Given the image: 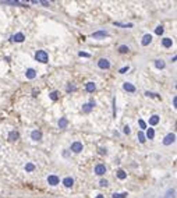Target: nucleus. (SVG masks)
<instances>
[{
  "label": "nucleus",
  "mask_w": 177,
  "mask_h": 198,
  "mask_svg": "<svg viewBox=\"0 0 177 198\" xmlns=\"http://www.w3.org/2000/svg\"><path fill=\"white\" fill-rule=\"evenodd\" d=\"M174 139H176V134H174V133H169L167 135L163 138V145H171L174 142Z\"/></svg>",
  "instance_id": "nucleus-2"
},
{
  "label": "nucleus",
  "mask_w": 177,
  "mask_h": 198,
  "mask_svg": "<svg viewBox=\"0 0 177 198\" xmlns=\"http://www.w3.org/2000/svg\"><path fill=\"white\" fill-rule=\"evenodd\" d=\"M11 41L13 42H24L25 41V35H24L23 32H18V33H15V35L11 36Z\"/></svg>",
  "instance_id": "nucleus-10"
},
{
  "label": "nucleus",
  "mask_w": 177,
  "mask_h": 198,
  "mask_svg": "<svg viewBox=\"0 0 177 198\" xmlns=\"http://www.w3.org/2000/svg\"><path fill=\"white\" fill-rule=\"evenodd\" d=\"M93 106H95V102L93 100H91L89 103H85V105H82V112L84 113H91L93 109Z\"/></svg>",
  "instance_id": "nucleus-8"
},
{
  "label": "nucleus",
  "mask_w": 177,
  "mask_h": 198,
  "mask_svg": "<svg viewBox=\"0 0 177 198\" xmlns=\"http://www.w3.org/2000/svg\"><path fill=\"white\" fill-rule=\"evenodd\" d=\"M137 137H138V141H140L141 144H145L146 138H145V134H144V131H138Z\"/></svg>",
  "instance_id": "nucleus-24"
},
{
  "label": "nucleus",
  "mask_w": 177,
  "mask_h": 198,
  "mask_svg": "<svg viewBox=\"0 0 177 198\" xmlns=\"http://www.w3.org/2000/svg\"><path fill=\"white\" fill-rule=\"evenodd\" d=\"M18 137H20V134H18L17 131H10L9 133V141H17Z\"/></svg>",
  "instance_id": "nucleus-20"
},
{
  "label": "nucleus",
  "mask_w": 177,
  "mask_h": 198,
  "mask_svg": "<svg viewBox=\"0 0 177 198\" xmlns=\"http://www.w3.org/2000/svg\"><path fill=\"white\" fill-rule=\"evenodd\" d=\"M35 60L45 64V63H48V61H49V55L45 52V50H38V52L35 53Z\"/></svg>",
  "instance_id": "nucleus-1"
},
{
  "label": "nucleus",
  "mask_w": 177,
  "mask_h": 198,
  "mask_svg": "<svg viewBox=\"0 0 177 198\" xmlns=\"http://www.w3.org/2000/svg\"><path fill=\"white\" fill-rule=\"evenodd\" d=\"M153 137H155V130H153V128H146L145 138H148V139H153Z\"/></svg>",
  "instance_id": "nucleus-22"
},
{
  "label": "nucleus",
  "mask_w": 177,
  "mask_h": 198,
  "mask_svg": "<svg viewBox=\"0 0 177 198\" xmlns=\"http://www.w3.org/2000/svg\"><path fill=\"white\" fill-rule=\"evenodd\" d=\"M57 124H59L60 128H66L68 125V120L66 119V117H60V120H59V123H57Z\"/></svg>",
  "instance_id": "nucleus-21"
},
{
  "label": "nucleus",
  "mask_w": 177,
  "mask_h": 198,
  "mask_svg": "<svg viewBox=\"0 0 177 198\" xmlns=\"http://www.w3.org/2000/svg\"><path fill=\"white\" fill-rule=\"evenodd\" d=\"M105 173H106V166L102 163H98L95 166V174L96 176H103Z\"/></svg>",
  "instance_id": "nucleus-5"
},
{
  "label": "nucleus",
  "mask_w": 177,
  "mask_h": 198,
  "mask_svg": "<svg viewBox=\"0 0 177 198\" xmlns=\"http://www.w3.org/2000/svg\"><path fill=\"white\" fill-rule=\"evenodd\" d=\"M162 45H163V47H171V46H173V41H171L170 38H163L162 39Z\"/></svg>",
  "instance_id": "nucleus-19"
},
{
  "label": "nucleus",
  "mask_w": 177,
  "mask_h": 198,
  "mask_svg": "<svg viewBox=\"0 0 177 198\" xmlns=\"http://www.w3.org/2000/svg\"><path fill=\"white\" fill-rule=\"evenodd\" d=\"M123 89H124V91H127V92H135V91H137L135 86L132 85L131 82H124L123 84Z\"/></svg>",
  "instance_id": "nucleus-14"
},
{
  "label": "nucleus",
  "mask_w": 177,
  "mask_h": 198,
  "mask_svg": "<svg viewBox=\"0 0 177 198\" xmlns=\"http://www.w3.org/2000/svg\"><path fill=\"white\" fill-rule=\"evenodd\" d=\"M152 42V35L151 33H145V35L142 36V41H141V45L142 46H148L149 43Z\"/></svg>",
  "instance_id": "nucleus-9"
},
{
  "label": "nucleus",
  "mask_w": 177,
  "mask_h": 198,
  "mask_svg": "<svg viewBox=\"0 0 177 198\" xmlns=\"http://www.w3.org/2000/svg\"><path fill=\"white\" fill-rule=\"evenodd\" d=\"M68 155H70V153H68V152H67V151H64V152H63V156H66V158H67V156H68Z\"/></svg>",
  "instance_id": "nucleus-44"
},
{
  "label": "nucleus",
  "mask_w": 177,
  "mask_h": 198,
  "mask_svg": "<svg viewBox=\"0 0 177 198\" xmlns=\"http://www.w3.org/2000/svg\"><path fill=\"white\" fill-rule=\"evenodd\" d=\"M116 174H117V177L120 178V180H126V178H127V173L124 172L123 169H119V170H117V173H116Z\"/></svg>",
  "instance_id": "nucleus-23"
},
{
  "label": "nucleus",
  "mask_w": 177,
  "mask_h": 198,
  "mask_svg": "<svg viewBox=\"0 0 177 198\" xmlns=\"http://www.w3.org/2000/svg\"><path fill=\"white\" fill-rule=\"evenodd\" d=\"M85 89H87V92H89V94H92V92L96 89L95 82H92V81H88V82L85 84Z\"/></svg>",
  "instance_id": "nucleus-13"
},
{
  "label": "nucleus",
  "mask_w": 177,
  "mask_h": 198,
  "mask_svg": "<svg viewBox=\"0 0 177 198\" xmlns=\"http://www.w3.org/2000/svg\"><path fill=\"white\" fill-rule=\"evenodd\" d=\"M63 184H64V187H67V188H71V187L74 186V178L73 177H66L64 180H63Z\"/></svg>",
  "instance_id": "nucleus-16"
},
{
  "label": "nucleus",
  "mask_w": 177,
  "mask_h": 198,
  "mask_svg": "<svg viewBox=\"0 0 177 198\" xmlns=\"http://www.w3.org/2000/svg\"><path fill=\"white\" fill-rule=\"evenodd\" d=\"M82 149H84V147H82V144L80 141H74L73 144H71V151H73L74 153L82 152Z\"/></svg>",
  "instance_id": "nucleus-3"
},
{
  "label": "nucleus",
  "mask_w": 177,
  "mask_h": 198,
  "mask_svg": "<svg viewBox=\"0 0 177 198\" xmlns=\"http://www.w3.org/2000/svg\"><path fill=\"white\" fill-rule=\"evenodd\" d=\"M99 153H101V155H106V153H107L106 148H101V149H99Z\"/></svg>",
  "instance_id": "nucleus-39"
},
{
  "label": "nucleus",
  "mask_w": 177,
  "mask_h": 198,
  "mask_svg": "<svg viewBox=\"0 0 177 198\" xmlns=\"http://www.w3.org/2000/svg\"><path fill=\"white\" fill-rule=\"evenodd\" d=\"M107 184H109V181H107V180H105V178H102V180L99 181V186H102V187H106Z\"/></svg>",
  "instance_id": "nucleus-36"
},
{
  "label": "nucleus",
  "mask_w": 177,
  "mask_h": 198,
  "mask_svg": "<svg viewBox=\"0 0 177 198\" xmlns=\"http://www.w3.org/2000/svg\"><path fill=\"white\" fill-rule=\"evenodd\" d=\"M173 106H174V108H176V106H177V98H176V96L173 98Z\"/></svg>",
  "instance_id": "nucleus-41"
},
{
  "label": "nucleus",
  "mask_w": 177,
  "mask_h": 198,
  "mask_svg": "<svg viewBox=\"0 0 177 198\" xmlns=\"http://www.w3.org/2000/svg\"><path fill=\"white\" fill-rule=\"evenodd\" d=\"M49 98H50L52 100H57V99H59V92H57V91L50 92V94H49Z\"/></svg>",
  "instance_id": "nucleus-27"
},
{
  "label": "nucleus",
  "mask_w": 177,
  "mask_h": 198,
  "mask_svg": "<svg viewBox=\"0 0 177 198\" xmlns=\"http://www.w3.org/2000/svg\"><path fill=\"white\" fill-rule=\"evenodd\" d=\"M159 116H158V114H153V116H151L149 117V120H148V124L149 125H156L158 123H159Z\"/></svg>",
  "instance_id": "nucleus-15"
},
{
  "label": "nucleus",
  "mask_w": 177,
  "mask_h": 198,
  "mask_svg": "<svg viewBox=\"0 0 177 198\" xmlns=\"http://www.w3.org/2000/svg\"><path fill=\"white\" fill-rule=\"evenodd\" d=\"M155 67L159 70H163L166 67V63L165 60H162V59H158V60H155Z\"/></svg>",
  "instance_id": "nucleus-18"
},
{
  "label": "nucleus",
  "mask_w": 177,
  "mask_h": 198,
  "mask_svg": "<svg viewBox=\"0 0 177 198\" xmlns=\"http://www.w3.org/2000/svg\"><path fill=\"white\" fill-rule=\"evenodd\" d=\"M138 123H140V127L142 128V130H146V123L142 119H140V120H138Z\"/></svg>",
  "instance_id": "nucleus-34"
},
{
  "label": "nucleus",
  "mask_w": 177,
  "mask_h": 198,
  "mask_svg": "<svg viewBox=\"0 0 177 198\" xmlns=\"http://www.w3.org/2000/svg\"><path fill=\"white\" fill-rule=\"evenodd\" d=\"M116 27H123V28H131L132 24H123V22H114Z\"/></svg>",
  "instance_id": "nucleus-30"
},
{
  "label": "nucleus",
  "mask_w": 177,
  "mask_h": 198,
  "mask_svg": "<svg viewBox=\"0 0 177 198\" xmlns=\"http://www.w3.org/2000/svg\"><path fill=\"white\" fill-rule=\"evenodd\" d=\"M107 36H109V32H106V31H96V32L92 33L93 39H103V38H107Z\"/></svg>",
  "instance_id": "nucleus-6"
},
{
  "label": "nucleus",
  "mask_w": 177,
  "mask_h": 198,
  "mask_svg": "<svg viewBox=\"0 0 177 198\" xmlns=\"http://www.w3.org/2000/svg\"><path fill=\"white\" fill-rule=\"evenodd\" d=\"M25 77L28 78V80H34V78L37 77V70H35V68H27Z\"/></svg>",
  "instance_id": "nucleus-11"
},
{
  "label": "nucleus",
  "mask_w": 177,
  "mask_h": 198,
  "mask_svg": "<svg viewBox=\"0 0 177 198\" xmlns=\"http://www.w3.org/2000/svg\"><path fill=\"white\" fill-rule=\"evenodd\" d=\"M3 4H9V6H20V7H25V4L21 2H14V0H6V2H2Z\"/></svg>",
  "instance_id": "nucleus-17"
},
{
  "label": "nucleus",
  "mask_w": 177,
  "mask_h": 198,
  "mask_svg": "<svg viewBox=\"0 0 177 198\" xmlns=\"http://www.w3.org/2000/svg\"><path fill=\"white\" fill-rule=\"evenodd\" d=\"M32 94H34V96H37V95L39 94V91H37V89H34V91H32Z\"/></svg>",
  "instance_id": "nucleus-43"
},
{
  "label": "nucleus",
  "mask_w": 177,
  "mask_h": 198,
  "mask_svg": "<svg viewBox=\"0 0 177 198\" xmlns=\"http://www.w3.org/2000/svg\"><path fill=\"white\" fill-rule=\"evenodd\" d=\"M25 170H27V172H34V170H35V165L34 163H27L25 165Z\"/></svg>",
  "instance_id": "nucleus-28"
},
{
  "label": "nucleus",
  "mask_w": 177,
  "mask_h": 198,
  "mask_svg": "<svg viewBox=\"0 0 177 198\" xmlns=\"http://www.w3.org/2000/svg\"><path fill=\"white\" fill-rule=\"evenodd\" d=\"M98 67H99V68H102V70H107V68H110V61L107 60V59H99V61H98Z\"/></svg>",
  "instance_id": "nucleus-4"
},
{
  "label": "nucleus",
  "mask_w": 177,
  "mask_h": 198,
  "mask_svg": "<svg viewBox=\"0 0 177 198\" xmlns=\"http://www.w3.org/2000/svg\"><path fill=\"white\" fill-rule=\"evenodd\" d=\"M78 55H80V56H81V57H89V56H91V55H89V53H85V52H80V53H78Z\"/></svg>",
  "instance_id": "nucleus-38"
},
{
  "label": "nucleus",
  "mask_w": 177,
  "mask_h": 198,
  "mask_svg": "<svg viewBox=\"0 0 177 198\" xmlns=\"http://www.w3.org/2000/svg\"><path fill=\"white\" fill-rule=\"evenodd\" d=\"M163 31H165V29H163V27H162V25H159V27H156V29H155V33H156V35H162Z\"/></svg>",
  "instance_id": "nucleus-31"
},
{
  "label": "nucleus",
  "mask_w": 177,
  "mask_h": 198,
  "mask_svg": "<svg viewBox=\"0 0 177 198\" xmlns=\"http://www.w3.org/2000/svg\"><path fill=\"white\" fill-rule=\"evenodd\" d=\"M66 89H67V92H74V91H77V86H76V85H71V84H68Z\"/></svg>",
  "instance_id": "nucleus-32"
},
{
  "label": "nucleus",
  "mask_w": 177,
  "mask_h": 198,
  "mask_svg": "<svg viewBox=\"0 0 177 198\" xmlns=\"http://www.w3.org/2000/svg\"><path fill=\"white\" fill-rule=\"evenodd\" d=\"M173 197H174V190H169L165 198H173Z\"/></svg>",
  "instance_id": "nucleus-35"
},
{
  "label": "nucleus",
  "mask_w": 177,
  "mask_h": 198,
  "mask_svg": "<svg viewBox=\"0 0 177 198\" xmlns=\"http://www.w3.org/2000/svg\"><path fill=\"white\" fill-rule=\"evenodd\" d=\"M128 70H130L128 66H124V67H121V68L119 70V73H120V74H126V73L128 71Z\"/></svg>",
  "instance_id": "nucleus-33"
},
{
  "label": "nucleus",
  "mask_w": 177,
  "mask_h": 198,
  "mask_svg": "<svg viewBox=\"0 0 177 198\" xmlns=\"http://www.w3.org/2000/svg\"><path fill=\"white\" fill-rule=\"evenodd\" d=\"M123 133H124V134H127V135H128V134L131 133V130H130L128 125H124V127H123Z\"/></svg>",
  "instance_id": "nucleus-37"
},
{
  "label": "nucleus",
  "mask_w": 177,
  "mask_h": 198,
  "mask_svg": "<svg viewBox=\"0 0 177 198\" xmlns=\"http://www.w3.org/2000/svg\"><path fill=\"white\" fill-rule=\"evenodd\" d=\"M113 116L116 117V99H113Z\"/></svg>",
  "instance_id": "nucleus-40"
},
{
  "label": "nucleus",
  "mask_w": 177,
  "mask_h": 198,
  "mask_svg": "<svg viewBox=\"0 0 177 198\" xmlns=\"http://www.w3.org/2000/svg\"><path fill=\"white\" fill-rule=\"evenodd\" d=\"M128 50H130V47L127 46V45H120V46H119V52H120L121 55H124V53H128Z\"/></svg>",
  "instance_id": "nucleus-25"
},
{
  "label": "nucleus",
  "mask_w": 177,
  "mask_h": 198,
  "mask_svg": "<svg viewBox=\"0 0 177 198\" xmlns=\"http://www.w3.org/2000/svg\"><path fill=\"white\" fill-rule=\"evenodd\" d=\"M145 95L148 98H158V99H160V95H158V94H153V92H149V91H146L145 92Z\"/></svg>",
  "instance_id": "nucleus-29"
},
{
  "label": "nucleus",
  "mask_w": 177,
  "mask_h": 198,
  "mask_svg": "<svg viewBox=\"0 0 177 198\" xmlns=\"http://www.w3.org/2000/svg\"><path fill=\"white\" fill-rule=\"evenodd\" d=\"M96 198H105V197L102 194H98V195H96Z\"/></svg>",
  "instance_id": "nucleus-45"
},
{
  "label": "nucleus",
  "mask_w": 177,
  "mask_h": 198,
  "mask_svg": "<svg viewBox=\"0 0 177 198\" xmlns=\"http://www.w3.org/2000/svg\"><path fill=\"white\" fill-rule=\"evenodd\" d=\"M127 192H114V194L112 195L113 198H127Z\"/></svg>",
  "instance_id": "nucleus-26"
},
{
  "label": "nucleus",
  "mask_w": 177,
  "mask_h": 198,
  "mask_svg": "<svg viewBox=\"0 0 177 198\" xmlns=\"http://www.w3.org/2000/svg\"><path fill=\"white\" fill-rule=\"evenodd\" d=\"M59 183H60V178L57 177L56 174L48 176V184H50V186H57Z\"/></svg>",
  "instance_id": "nucleus-7"
},
{
  "label": "nucleus",
  "mask_w": 177,
  "mask_h": 198,
  "mask_svg": "<svg viewBox=\"0 0 177 198\" xmlns=\"http://www.w3.org/2000/svg\"><path fill=\"white\" fill-rule=\"evenodd\" d=\"M31 138L34 139V141H41V139H42V133H41L39 130H34L31 133Z\"/></svg>",
  "instance_id": "nucleus-12"
},
{
  "label": "nucleus",
  "mask_w": 177,
  "mask_h": 198,
  "mask_svg": "<svg viewBox=\"0 0 177 198\" xmlns=\"http://www.w3.org/2000/svg\"><path fill=\"white\" fill-rule=\"evenodd\" d=\"M39 3H41V4H43L45 7H49V3L48 2H39Z\"/></svg>",
  "instance_id": "nucleus-42"
}]
</instances>
